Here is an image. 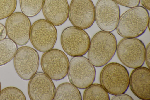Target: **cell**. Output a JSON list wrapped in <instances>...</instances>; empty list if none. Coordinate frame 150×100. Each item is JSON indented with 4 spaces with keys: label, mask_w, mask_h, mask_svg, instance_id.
Masks as SVG:
<instances>
[{
    "label": "cell",
    "mask_w": 150,
    "mask_h": 100,
    "mask_svg": "<svg viewBox=\"0 0 150 100\" xmlns=\"http://www.w3.org/2000/svg\"><path fill=\"white\" fill-rule=\"evenodd\" d=\"M150 45L149 43L146 49L145 60L149 69L150 68Z\"/></svg>",
    "instance_id": "obj_24"
},
{
    "label": "cell",
    "mask_w": 150,
    "mask_h": 100,
    "mask_svg": "<svg viewBox=\"0 0 150 100\" xmlns=\"http://www.w3.org/2000/svg\"><path fill=\"white\" fill-rule=\"evenodd\" d=\"M149 23V13L144 7L132 8L119 18L116 28L118 34L124 38H135L142 35Z\"/></svg>",
    "instance_id": "obj_2"
},
{
    "label": "cell",
    "mask_w": 150,
    "mask_h": 100,
    "mask_svg": "<svg viewBox=\"0 0 150 100\" xmlns=\"http://www.w3.org/2000/svg\"><path fill=\"white\" fill-rule=\"evenodd\" d=\"M119 4L129 8H133L138 6L140 0H113Z\"/></svg>",
    "instance_id": "obj_22"
},
{
    "label": "cell",
    "mask_w": 150,
    "mask_h": 100,
    "mask_svg": "<svg viewBox=\"0 0 150 100\" xmlns=\"http://www.w3.org/2000/svg\"><path fill=\"white\" fill-rule=\"evenodd\" d=\"M82 99L81 95L78 88L69 82L62 83L57 87L53 99L54 100Z\"/></svg>",
    "instance_id": "obj_16"
},
{
    "label": "cell",
    "mask_w": 150,
    "mask_h": 100,
    "mask_svg": "<svg viewBox=\"0 0 150 100\" xmlns=\"http://www.w3.org/2000/svg\"><path fill=\"white\" fill-rule=\"evenodd\" d=\"M100 81L108 93L115 95L127 91L129 86V76L124 66L118 63L112 62L103 69Z\"/></svg>",
    "instance_id": "obj_3"
},
{
    "label": "cell",
    "mask_w": 150,
    "mask_h": 100,
    "mask_svg": "<svg viewBox=\"0 0 150 100\" xmlns=\"http://www.w3.org/2000/svg\"><path fill=\"white\" fill-rule=\"evenodd\" d=\"M17 50L16 45L10 39L0 40V66L10 62L14 58Z\"/></svg>",
    "instance_id": "obj_17"
},
{
    "label": "cell",
    "mask_w": 150,
    "mask_h": 100,
    "mask_svg": "<svg viewBox=\"0 0 150 100\" xmlns=\"http://www.w3.org/2000/svg\"><path fill=\"white\" fill-rule=\"evenodd\" d=\"M7 33L5 26L0 23V40L5 38Z\"/></svg>",
    "instance_id": "obj_25"
},
{
    "label": "cell",
    "mask_w": 150,
    "mask_h": 100,
    "mask_svg": "<svg viewBox=\"0 0 150 100\" xmlns=\"http://www.w3.org/2000/svg\"><path fill=\"white\" fill-rule=\"evenodd\" d=\"M31 26L28 17L20 12L13 13L8 17L5 25L9 39L19 46L25 45L29 42Z\"/></svg>",
    "instance_id": "obj_10"
},
{
    "label": "cell",
    "mask_w": 150,
    "mask_h": 100,
    "mask_svg": "<svg viewBox=\"0 0 150 100\" xmlns=\"http://www.w3.org/2000/svg\"><path fill=\"white\" fill-rule=\"evenodd\" d=\"M56 89L52 79L44 73H36L30 79L28 87L31 100H53Z\"/></svg>",
    "instance_id": "obj_13"
},
{
    "label": "cell",
    "mask_w": 150,
    "mask_h": 100,
    "mask_svg": "<svg viewBox=\"0 0 150 100\" xmlns=\"http://www.w3.org/2000/svg\"><path fill=\"white\" fill-rule=\"evenodd\" d=\"M17 0H0V20L8 18L16 9Z\"/></svg>",
    "instance_id": "obj_21"
},
{
    "label": "cell",
    "mask_w": 150,
    "mask_h": 100,
    "mask_svg": "<svg viewBox=\"0 0 150 100\" xmlns=\"http://www.w3.org/2000/svg\"><path fill=\"white\" fill-rule=\"evenodd\" d=\"M57 35L54 26L46 20L41 19L36 21L32 25L30 39L36 49L45 52L53 48Z\"/></svg>",
    "instance_id": "obj_7"
},
{
    "label": "cell",
    "mask_w": 150,
    "mask_h": 100,
    "mask_svg": "<svg viewBox=\"0 0 150 100\" xmlns=\"http://www.w3.org/2000/svg\"><path fill=\"white\" fill-rule=\"evenodd\" d=\"M45 0H19L22 13L28 17L37 15L42 8Z\"/></svg>",
    "instance_id": "obj_19"
},
{
    "label": "cell",
    "mask_w": 150,
    "mask_h": 100,
    "mask_svg": "<svg viewBox=\"0 0 150 100\" xmlns=\"http://www.w3.org/2000/svg\"><path fill=\"white\" fill-rule=\"evenodd\" d=\"M1 82H0V92L1 91Z\"/></svg>",
    "instance_id": "obj_27"
},
{
    "label": "cell",
    "mask_w": 150,
    "mask_h": 100,
    "mask_svg": "<svg viewBox=\"0 0 150 100\" xmlns=\"http://www.w3.org/2000/svg\"><path fill=\"white\" fill-rule=\"evenodd\" d=\"M117 44L115 35L103 31L96 33L90 41L88 58L95 66L100 67L107 64L116 51Z\"/></svg>",
    "instance_id": "obj_1"
},
{
    "label": "cell",
    "mask_w": 150,
    "mask_h": 100,
    "mask_svg": "<svg viewBox=\"0 0 150 100\" xmlns=\"http://www.w3.org/2000/svg\"><path fill=\"white\" fill-rule=\"evenodd\" d=\"M40 64L45 74L52 79L59 80L67 75L69 62L64 52L58 49H52L44 52Z\"/></svg>",
    "instance_id": "obj_8"
},
{
    "label": "cell",
    "mask_w": 150,
    "mask_h": 100,
    "mask_svg": "<svg viewBox=\"0 0 150 100\" xmlns=\"http://www.w3.org/2000/svg\"><path fill=\"white\" fill-rule=\"evenodd\" d=\"M96 74L94 66L85 57H74L69 62L67 73L69 80L78 88L85 89L92 84Z\"/></svg>",
    "instance_id": "obj_5"
},
{
    "label": "cell",
    "mask_w": 150,
    "mask_h": 100,
    "mask_svg": "<svg viewBox=\"0 0 150 100\" xmlns=\"http://www.w3.org/2000/svg\"><path fill=\"white\" fill-rule=\"evenodd\" d=\"M61 43L64 51L73 57L82 56L88 50L90 39L87 33L75 27H69L62 31Z\"/></svg>",
    "instance_id": "obj_6"
},
{
    "label": "cell",
    "mask_w": 150,
    "mask_h": 100,
    "mask_svg": "<svg viewBox=\"0 0 150 100\" xmlns=\"http://www.w3.org/2000/svg\"><path fill=\"white\" fill-rule=\"evenodd\" d=\"M120 16V9L113 0H98L95 10V20L103 31L111 32L117 27Z\"/></svg>",
    "instance_id": "obj_11"
},
{
    "label": "cell",
    "mask_w": 150,
    "mask_h": 100,
    "mask_svg": "<svg viewBox=\"0 0 150 100\" xmlns=\"http://www.w3.org/2000/svg\"><path fill=\"white\" fill-rule=\"evenodd\" d=\"M129 85L136 96L142 100H150L149 69L142 66L135 69L129 77Z\"/></svg>",
    "instance_id": "obj_14"
},
{
    "label": "cell",
    "mask_w": 150,
    "mask_h": 100,
    "mask_svg": "<svg viewBox=\"0 0 150 100\" xmlns=\"http://www.w3.org/2000/svg\"><path fill=\"white\" fill-rule=\"evenodd\" d=\"M142 4L146 9L150 10V0H140Z\"/></svg>",
    "instance_id": "obj_26"
},
{
    "label": "cell",
    "mask_w": 150,
    "mask_h": 100,
    "mask_svg": "<svg viewBox=\"0 0 150 100\" xmlns=\"http://www.w3.org/2000/svg\"><path fill=\"white\" fill-rule=\"evenodd\" d=\"M25 100L23 93L19 89L13 87H8L3 89L0 92V100Z\"/></svg>",
    "instance_id": "obj_20"
},
{
    "label": "cell",
    "mask_w": 150,
    "mask_h": 100,
    "mask_svg": "<svg viewBox=\"0 0 150 100\" xmlns=\"http://www.w3.org/2000/svg\"><path fill=\"white\" fill-rule=\"evenodd\" d=\"M84 100H109L108 93L101 85L92 84L86 88L83 95Z\"/></svg>",
    "instance_id": "obj_18"
},
{
    "label": "cell",
    "mask_w": 150,
    "mask_h": 100,
    "mask_svg": "<svg viewBox=\"0 0 150 100\" xmlns=\"http://www.w3.org/2000/svg\"><path fill=\"white\" fill-rule=\"evenodd\" d=\"M69 7L67 0H45L42 9L46 20L54 26H59L68 18Z\"/></svg>",
    "instance_id": "obj_15"
},
{
    "label": "cell",
    "mask_w": 150,
    "mask_h": 100,
    "mask_svg": "<svg viewBox=\"0 0 150 100\" xmlns=\"http://www.w3.org/2000/svg\"><path fill=\"white\" fill-rule=\"evenodd\" d=\"M95 10L91 0H72L69 7L68 17L74 27L87 29L95 21Z\"/></svg>",
    "instance_id": "obj_12"
},
{
    "label": "cell",
    "mask_w": 150,
    "mask_h": 100,
    "mask_svg": "<svg viewBox=\"0 0 150 100\" xmlns=\"http://www.w3.org/2000/svg\"><path fill=\"white\" fill-rule=\"evenodd\" d=\"M39 62L38 53L35 49L28 46L19 48L14 57L16 71L19 77L24 80H30L37 73Z\"/></svg>",
    "instance_id": "obj_9"
},
{
    "label": "cell",
    "mask_w": 150,
    "mask_h": 100,
    "mask_svg": "<svg viewBox=\"0 0 150 100\" xmlns=\"http://www.w3.org/2000/svg\"><path fill=\"white\" fill-rule=\"evenodd\" d=\"M146 48L143 43L136 38H125L117 46L116 52L120 61L132 69L141 67L145 61Z\"/></svg>",
    "instance_id": "obj_4"
},
{
    "label": "cell",
    "mask_w": 150,
    "mask_h": 100,
    "mask_svg": "<svg viewBox=\"0 0 150 100\" xmlns=\"http://www.w3.org/2000/svg\"><path fill=\"white\" fill-rule=\"evenodd\" d=\"M112 100H133V99L129 95L124 93L115 95L111 99Z\"/></svg>",
    "instance_id": "obj_23"
}]
</instances>
